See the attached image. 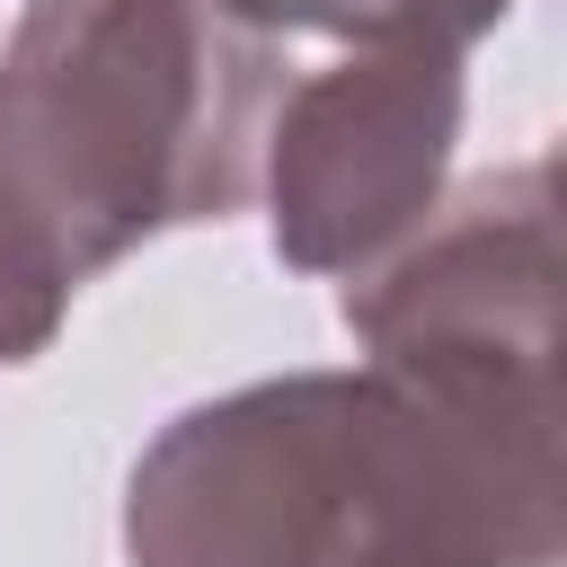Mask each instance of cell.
Wrapping results in <instances>:
<instances>
[{
	"mask_svg": "<svg viewBox=\"0 0 567 567\" xmlns=\"http://www.w3.org/2000/svg\"><path fill=\"white\" fill-rule=\"evenodd\" d=\"M257 53L195 0H35L0 62V239L44 292L248 195Z\"/></svg>",
	"mask_w": 567,
	"mask_h": 567,
	"instance_id": "2",
	"label": "cell"
},
{
	"mask_svg": "<svg viewBox=\"0 0 567 567\" xmlns=\"http://www.w3.org/2000/svg\"><path fill=\"white\" fill-rule=\"evenodd\" d=\"M53 310H62V292H44V284L9 257V239H0V363L35 354V346L53 337Z\"/></svg>",
	"mask_w": 567,
	"mask_h": 567,
	"instance_id": "5",
	"label": "cell"
},
{
	"mask_svg": "<svg viewBox=\"0 0 567 567\" xmlns=\"http://www.w3.org/2000/svg\"><path fill=\"white\" fill-rule=\"evenodd\" d=\"M505 0H416V35L425 44H452V35H478Z\"/></svg>",
	"mask_w": 567,
	"mask_h": 567,
	"instance_id": "6",
	"label": "cell"
},
{
	"mask_svg": "<svg viewBox=\"0 0 567 567\" xmlns=\"http://www.w3.org/2000/svg\"><path fill=\"white\" fill-rule=\"evenodd\" d=\"M257 27H328V35H399L416 44V9L408 0H221Z\"/></svg>",
	"mask_w": 567,
	"mask_h": 567,
	"instance_id": "4",
	"label": "cell"
},
{
	"mask_svg": "<svg viewBox=\"0 0 567 567\" xmlns=\"http://www.w3.org/2000/svg\"><path fill=\"white\" fill-rule=\"evenodd\" d=\"M142 567H549L558 470L408 381H275L195 408L133 478Z\"/></svg>",
	"mask_w": 567,
	"mask_h": 567,
	"instance_id": "1",
	"label": "cell"
},
{
	"mask_svg": "<svg viewBox=\"0 0 567 567\" xmlns=\"http://www.w3.org/2000/svg\"><path fill=\"white\" fill-rule=\"evenodd\" d=\"M461 115L443 44H399L310 80L275 133V239L292 266H354L434 204V168Z\"/></svg>",
	"mask_w": 567,
	"mask_h": 567,
	"instance_id": "3",
	"label": "cell"
}]
</instances>
